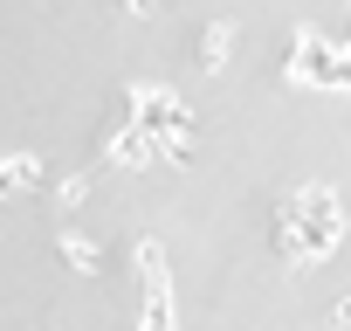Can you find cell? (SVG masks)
Segmentation results:
<instances>
[{
    "label": "cell",
    "instance_id": "obj_1",
    "mask_svg": "<svg viewBox=\"0 0 351 331\" xmlns=\"http://www.w3.org/2000/svg\"><path fill=\"white\" fill-rule=\"evenodd\" d=\"M35 180V166L28 159H8V173H0V194H14V187H28Z\"/></svg>",
    "mask_w": 351,
    "mask_h": 331
}]
</instances>
